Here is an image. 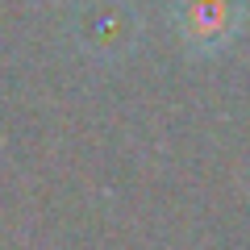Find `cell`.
Returning a JSON list of instances; mask_svg holds the SVG:
<instances>
[{
    "label": "cell",
    "mask_w": 250,
    "mask_h": 250,
    "mask_svg": "<svg viewBox=\"0 0 250 250\" xmlns=\"http://www.w3.org/2000/svg\"><path fill=\"white\" fill-rule=\"evenodd\" d=\"M242 0H175V29L188 54H217L242 29Z\"/></svg>",
    "instance_id": "1"
}]
</instances>
